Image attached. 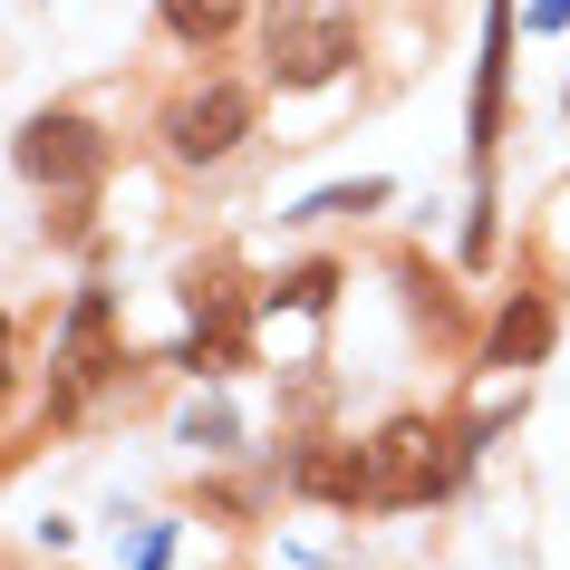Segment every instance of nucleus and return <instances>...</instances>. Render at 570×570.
<instances>
[{
  "label": "nucleus",
  "instance_id": "7",
  "mask_svg": "<svg viewBox=\"0 0 570 570\" xmlns=\"http://www.w3.org/2000/svg\"><path fill=\"white\" fill-rule=\"evenodd\" d=\"M503 78H512V0L483 10V59H474V175H493V146H503Z\"/></svg>",
  "mask_w": 570,
  "mask_h": 570
},
{
  "label": "nucleus",
  "instance_id": "11",
  "mask_svg": "<svg viewBox=\"0 0 570 570\" xmlns=\"http://www.w3.org/2000/svg\"><path fill=\"white\" fill-rule=\"evenodd\" d=\"M155 10H165V30H175L184 49H223L233 20H242V0H155Z\"/></svg>",
  "mask_w": 570,
  "mask_h": 570
},
{
  "label": "nucleus",
  "instance_id": "6",
  "mask_svg": "<svg viewBox=\"0 0 570 570\" xmlns=\"http://www.w3.org/2000/svg\"><path fill=\"white\" fill-rule=\"evenodd\" d=\"M117 291H107V281H88V291H78V301H68V338H59V396H49V406H59V416H78V396L88 387H107V377H117Z\"/></svg>",
  "mask_w": 570,
  "mask_h": 570
},
{
  "label": "nucleus",
  "instance_id": "4",
  "mask_svg": "<svg viewBox=\"0 0 570 570\" xmlns=\"http://www.w3.org/2000/svg\"><path fill=\"white\" fill-rule=\"evenodd\" d=\"M184 309H194V338L175 348V367H194V377H223V367L252 358V291H242V271L223 262V252L184 271Z\"/></svg>",
  "mask_w": 570,
  "mask_h": 570
},
{
  "label": "nucleus",
  "instance_id": "1",
  "mask_svg": "<svg viewBox=\"0 0 570 570\" xmlns=\"http://www.w3.org/2000/svg\"><path fill=\"white\" fill-rule=\"evenodd\" d=\"M464 464H474V435L445 425V416H425V406H406V416H387L377 435H367V512L435 503V493H454Z\"/></svg>",
  "mask_w": 570,
  "mask_h": 570
},
{
  "label": "nucleus",
  "instance_id": "8",
  "mask_svg": "<svg viewBox=\"0 0 570 570\" xmlns=\"http://www.w3.org/2000/svg\"><path fill=\"white\" fill-rule=\"evenodd\" d=\"M281 483L291 493H309V503H367V445H338V435H309L291 464H281Z\"/></svg>",
  "mask_w": 570,
  "mask_h": 570
},
{
  "label": "nucleus",
  "instance_id": "3",
  "mask_svg": "<svg viewBox=\"0 0 570 570\" xmlns=\"http://www.w3.org/2000/svg\"><path fill=\"white\" fill-rule=\"evenodd\" d=\"M10 165H20L39 194H97L107 165H117V146H107V126L78 117V107H39V117L10 136Z\"/></svg>",
  "mask_w": 570,
  "mask_h": 570
},
{
  "label": "nucleus",
  "instance_id": "16",
  "mask_svg": "<svg viewBox=\"0 0 570 570\" xmlns=\"http://www.w3.org/2000/svg\"><path fill=\"white\" fill-rule=\"evenodd\" d=\"M561 107H570V88H561Z\"/></svg>",
  "mask_w": 570,
  "mask_h": 570
},
{
  "label": "nucleus",
  "instance_id": "10",
  "mask_svg": "<svg viewBox=\"0 0 570 570\" xmlns=\"http://www.w3.org/2000/svg\"><path fill=\"white\" fill-rule=\"evenodd\" d=\"M338 281H348L338 262H301V271H281V281L262 291V309H301V320H320V309L338 301Z\"/></svg>",
  "mask_w": 570,
  "mask_h": 570
},
{
  "label": "nucleus",
  "instance_id": "14",
  "mask_svg": "<svg viewBox=\"0 0 570 570\" xmlns=\"http://www.w3.org/2000/svg\"><path fill=\"white\" fill-rule=\"evenodd\" d=\"M10 387H20V358H10V309H0V406H10Z\"/></svg>",
  "mask_w": 570,
  "mask_h": 570
},
{
  "label": "nucleus",
  "instance_id": "2",
  "mask_svg": "<svg viewBox=\"0 0 570 570\" xmlns=\"http://www.w3.org/2000/svg\"><path fill=\"white\" fill-rule=\"evenodd\" d=\"M358 68V0H262V78L281 97L338 88Z\"/></svg>",
  "mask_w": 570,
  "mask_h": 570
},
{
  "label": "nucleus",
  "instance_id": "12",
  "mask_svg": "<svg viewBox=\"0 0 570 570\" xmlns=\"http://www.w3.org/2000/svg\"><path fill=\"white\" fill-rule=\"evenodd\" d=\"M377 204H396V184H387V175H358V184H330V194H309L301 223H348V213H377Z\"/></svg>",
  "mask_w": 570,
  "mask_h": 570
},
{
  "label": "nucleus",
  "instance_id": "15",
  "mask_svg": "<svg viewBox=\"0 0 570 570\" xmlns=\"http://www.w3.org/2000/svg\"><path fill=\"white\" fill-rule=\"evenodd\" d=\"M570 20V0H532V30H561Z\"/></svg>",
  "mask_w": 570,
  "mask_h": 570
},
{
  "label": "nucleus",
  "instance_id": "13",
  "mask_svg": "<svg viewBox=\"0 0 570 570\" xmlns=\"http://www.w3.org/2000/svg\"><path fill=\"white\" fill-rule=\"evenodd\" d=\"M184 435H194V445H233V416H223V406H204V416L184 425Z\"/></svg>",
  "mask_w": 570,
  "mask_h": 570
},
{
  "label": "nucleus",
  "instance_id": "9",
  "mask_svg": "<svg viewBox=\"0 0 570 570\" xmlns=\"http://www.w3.org/2000/svg\"><path fill=\"white\" fill-rule=\"evenodd\" d=\"M541 348H551V301H541V291H512V301L493 309L483 367H541Z\"/></svg>",
  "mask_w": 570,
  "mask_h": 570
},
{
  "label": "nucleus",
  "instance_id": "5",
  "mask_svg": "<svg viewBox=\"0 0 570 570\" xmlns=\"http://www.w3.org/2000/svg\"><path fill=\"white\" fill-rule=\"evenodd\" d=\"M252 117H262V97L242 88V78H194L184 97H165L155 136H165V155H175V165H223V155L252 136Z\"/></svg>",
  "mask_w": 570,
  "mask_h": 570
}]
</instances>
